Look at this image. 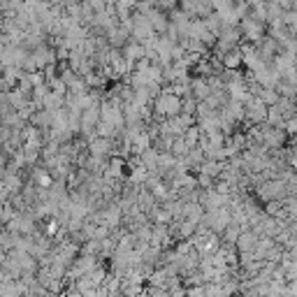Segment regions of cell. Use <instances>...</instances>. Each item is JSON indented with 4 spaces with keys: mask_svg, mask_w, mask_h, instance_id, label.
I'll return each instance as SVG.
<instances>
[{
    "mask_svg": "<svg viewBox=\"0 0 297 297\" xmlns=\"http://www.w3.org/2000/svg\"><path fill=\"white\" fill-rule=\"evenodd\" d=\"M256 244H258V237L253 235V232H244V235H239V239H237V246H239L242 256L244 253H253Z\"/></svg>",
    "mask_w": 297,
    "mask_h": 297,
    "instance_id": "cell-1",
    "label": "cell"
}]
</instances>
